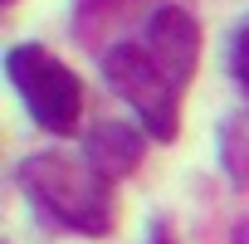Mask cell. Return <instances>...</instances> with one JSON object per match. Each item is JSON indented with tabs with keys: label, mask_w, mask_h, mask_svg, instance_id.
Returning a JSON list of instances; mask_svg holds the SVG:
<instances>
[{
	"label": "cell",
	"mask_w": 249,
	"mask_h": 244,
	"mask_svg": "<svg viewBox=\"0 0 249 244\" xmlns=\"http://www.w3.org/2000/svg\"><path fill=\"white\" fill-rule=\"evenodd\" d=\"M15 181L64 229H78V234H107L112 229V181L93 161H73L64 152H39V157L20 161Z\"/></svg>",
	"instance_id": "cell-1"
},
{
	"label": "cell",
	"mask_w": 249,
	"mask_h": 244,
	"mask_svg": "<svg viewBox=\"0 0 249 244\" xmlns=\"http://www.w3.org/2000/svg\"><path fill=\"white\" fill-rule=\"evenodd\" d=\"M103 78H107L112 93H122L137 107L142 127L157 142L176 137V127H181V83L152 59L147 44H112L103 54Z\"/></svg>",
	"instance_id": "cell-2"
},
{
	"label": "cell",
	"mask_w": 249,
	"mask_h": 244,
	"mask_svg": "<svg viewBox=\"0 0 249 244\" xmlns=\"http://www.w3.org/2000/svg\"><path fill=\"white\" fill-rule=\"evenodd\" d=\"M5 73H10V83L20 88L30 117L39 122L44 132L69 137V132L78 127V117H83V83H78V73H73L69 64H59L49 49H39V44H15V49L5 54Z\"/></svg>",
	"instance_id": "cell-3"
},
{
	"label": "cell",
	"mask_w": 249,
	"mask_h": 244,
	"mask_svg": "<svg viewBox=\"0 0 249 244\" xmlns=\"http://www.w3.org/2000/svg\"><path fill=\"white\" fill-rule=\"evenodd\" d=\"M142 44L152 49V59H157L181 88L191 83V73H196V64H200V25H196L181 5H161V10L147 20Z\"/></svg>",
	"instance_id": "cell-4"
},
{
	"label": "cell",
	"mask_w": 249,
	"mask_h": 244,
	"mask_svg": "<svg viewBox=\"0 0 249 244\" xmlns=\"http://www.w3.org/2000/svg\"><path fill=\"white\" fill-rule=\"evenodd\" d=\"M142 137L127 127V122H103V127L88 137V161L107 176V181H122L127 171H137V161H142Z\"/></svg>",
	"instance_id": "cell-5"
},
{
	"label": "cell",
	"mask_w": 249,
	"mask_h": 244,
	"mask_svg": "<svg viewBox=\"0 0 249 244\" xmlns=\"http://www.w3.org/2000/svg\"><path fill=\"white\" fill-rule=\"evenodd\" d=\"M220 157H225V171L239 191H249V112H239L225 137H220Z\"/></svg>",
	"instance_id": "cell-6"
},
{
	"label": "cell",
	"mask_w": 249,
	"mask_h": 244,
	"mask_svg": "<svg viewBox=\"0 0 249 244\" xmlns=\"http://www.w3.org/2000/svg\"><path fill=\"white\" fill-rule=\"evenodd\" d=\"M230 73H234V83L249 93V15L234 25V35H230Z\"/></svg>",
	"instance_id": "cell-7"
},
{
	"label": "cell",
	"mask_w": 249,
	"mask_h": 244,
	"mask_svg": "<svg viewBox=\"0 0 249 244\" xmlns=\"http://www.w3.org/2000/svg\"><path fill=\"white\" fill-rule=\"evenodd\" d=\"M234 244H249V220H239V225H234Z\"/></svg>",
	"instance_id": "cell-8"
},
{
	"label": "cell",
	"mask_w": 249,
	"mask_h": 244,
	"mask_svg": "<svg viewBox=\"0 0 249 244\" xmlns=\"http://www.w3.org/2000/svg\"><path fill=\"white\" fill-rule=\"evenodd\" d=\"M157 244H166V239H157Z\"/></svg>",
	"instance_id": "cell-9"
}]
</instances>
